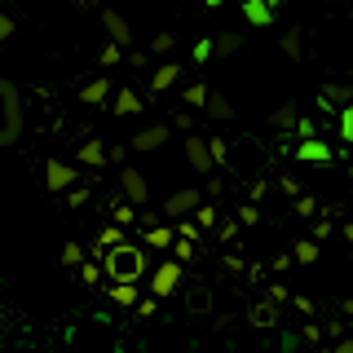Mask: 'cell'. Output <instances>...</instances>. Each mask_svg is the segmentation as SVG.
I'll return each instance as SVG.
<instances>
[{
    "instance_id": "1",
    "label": "cell",
    "mask_w": 353,
    "mask_h": 353,
    "mask_svg": "<svg viewBox=\"0 0 353 353\" xmlns=\"http://www.w3.org/2000/svg\"><path fill=\"white\" fill-rule=\"evenodd\" d=\"M102 274L110 283H137L141 274H146V256H141V248H132V243H115L110 252H102Z\"/></svg>"
},
{
    "instance_id": "2",
    "label": "cell",
    "mask_w": 353,
    "mask_h": 353,
    "mask_svg": "<svg viewBox=\"0 0 353 353\" xmlns=\"http://www.w3.org/2000/svg\"><path fill=\"white\" fill-rule=\"evenodd\" d=\"M18 137H22V93L14 80L0 75V150L14 146Z\"/></svg>"
},
{
    "instance_id": "3",
    "label": "cell",
    "mask_w": 353,
    "mask_h": 353,
    "mask_svg": "<svg viewBox=\"0 0 353 353\" xmlns=\"http://www.w3.org/2000/svg\"><path fill=\"white\" fill-rule=\"evenodd\" d=\"M225 168H234L239 176H261L265 172V150L252 137H239L234 146H230V154H225Z\"/></svg>"
},
{
    "instance_id": "4",
    "label": "cell",
    "mask_w": 353,
    "mask_h": 353,
    "mask_svg": "<svg viewBox=\"0 0 353 353\" xmlns=\"http://www.w3.org/2000/svg\"><path fill=\"white\" fill-rule=\"evenodd\" d=\"M199 208H203V194H199L194 185H185V190H176V194L163 199V216H172V221L190 216V212H199Z\"/></svg>"
},
{
    "instance_id": "5",
    "label": "cell",
    "mask_w": 353,
    "mask_h": 353,
    "mask_svg": "<svg viewBox=\"0 0 353 353\" xmlns=\"http://www.w3.org/2000/svg\"><path fill=\"white\" fill-rule=\"evenodd\" d=\"M176 287H181V261H163L159 270L150 274V292H154V301H159V296H172Z\"/></svg>"
},
{
    "instance_id": "6",
    "label": "cell",
    "mask_w": 353,
    "mask_h": 353,
    "mask_svg": "<svg viewBox=\"0 0 353 353\" xmlns=\"http://www.w3.org/2000/svg\"><path fill=\"white\" fill-rule=\"evenodd\" d=\"M119 190H124V199L132 208H146L150 203V185H146V176H141L137 168H124L119 172Z\"/></svg>"
},
{
    "instance_id": "7",
    "label": "cell",
    "mask_w": 353,
    "mask_h": 353,
    "mask_svg": "<svg viewBox=\"0 0 353 353\" xmlns=\"http://www.w3.org/2000/svg\"><path fill=\"white\" fill-rule=\"evenodd\" d=\"M75 172L71 163H62V159H49L44 163V185H49V190H66V185H75Z\"/></svg>"
},
{
    "instance_id": "8",
    "label": "cell",
    "mask_w": 353,
    "mask_h": 353,
    "mask_svg": "<svg viewBox=\"0 0 353 353\" xmlns=\"http://www.w3.org/2000/svg\"><path fill=\"white\" fill-rule=\"evenodd\" d=\"M185 159L194 172H212V146L203 137H185Z\"/></svg>"
},
{
    "instance_id": "9",
    "label": "cell",
    "mask_w": 353,
    "mask_h": 353,
    "mask_svg": "<svg viewBox=\"0 0 353 353\" xmlns=\"http://www.w3.org/2000/svg\"><path fill=\"white\" fill-rule=\"evenodd\" d=\"M296 159H301V163H331V146L318 141V137H309V141L296 146Z\"/></svg>"
},
{
    "instance_id": "10",
    "label": "cell",
    "mask_w": 353,
    "mask_h": 353,
    "mask_svg": "<svg viewBox=\"0 0 353 353\" xmlns=\"http://www.w3.org/2000/svg\"><path fill=\"white\" fill-rule=\"evenodd\" d=\"M163 141H168V124H154V128H141L137 137H132V150L146 154V150H159Z\"/></svg>"
},
{
    "instance_id": "11",
    "label": "cell",
    "mask_w": 353,
    "mask_h": 353,
    "mask_svg": "<svg viewBox=\"0 0 353 353\" xmlns=\"http://www.w3.org/2000/svg\"><path fill=\"white\" fill-rule=\"evenodd\" d=\"M102 22H106V31H110V40H115V44H128V40H132V31H128V18H124V14L106 9V14H102Z\"/></svg>"
},
{
    "instance_id": "12",
    "label": "cell",
    "mask_w": 353,
    "mask_h": 353,
    "mask_svg": "<svg viewBox=\"0 0 353 353\" xmlns=\"http://www.w3.org/2000/svg\"><path fill=\"white\" fill-rule=\"evenodd\" d=\"M243 18H248L252 27H270V22H274V9L265 5V0H243Z\"/></svg>"
},
{
    "instance_id": "13",
    "label": "cell",
    "mask_w": 353,
    "mask_h": 353,
    "mask_svg": "<svg viewBox=\"0 0 353 353\" xmlns=\"http://www.w3.org/2000/svg\"><path fill=\"white\" fill-rule=\"evenodd\" d=\"M323 102L327 106H353V84H323Z\"/></svg>"
},
{
    "instance_id": "14",
    "label": "cell",
    "mask_w": 353,
    "mask_h": 353,
    "mask_svg": "<svg viewBox=\"0 0 353 353\" xmlns=\"http://www.w3.org/2000/svg\"><path fill=\"white\" fill-rule=\"evenodd\" d=\"M185 309H190V314H208V309H212V292H208V287H190V292H185Z\"/></svg>"
},
{
    "instance_id": "15",
    "label": "cell",
    "mask_w": 353,
    "mask_h": 353,
    "mask_svg": "<svg viewBox=\"0 0 353 353\" xmlns=\"http://www.w3.org/2000/svg\"><path fill=\"white\" fill-rule=\"evenodd\" d=\"M279 49L287 53V58H305V36H301V31H283V40H279Z\"/></svg>"
},
{
    "instance_id": "16",
    "label": "cell",
    "mask_w": 353,
    "mask_h": 353,
    "mask_svg": "<svg viewBox=\"0 0 353 353\" xmlns=\"http://www.w3.org/2000/svg\"><path fill=\"white\" fill-rule=\"evenodd\" d=\"M80 163L102 168V163H106V146H102V141H84V146H80Z\"/></svg>"
},
{
    "instance_id": "17",
    "label": "cell",
    "mask_w": 353,
    "mask_h": 353,
    "mask_svg": "<svg viewBox=\"0 0 353 353\" xmlns=\"http://www.w3.org/2000/svg\"><path fill=\"white\" fill-rule=\"evenodd\" d=\"M176 75H181V66L163 62L159 71H154V80H150V88H154V93H163V88H172V84H176Z\"/></svg>"
},
{
    "instance_id": "18",
    "label": "cell",
    "mask_w": 353,
    "mask_h": 353,
    "mask_svg": "<svg viewBox=\"0 0 353 353\" xmlns=\"http://www.w3.org/2000/svg\"><path fill=\"white\" fill-rule=\"evenodd\" d=\"M141 110V97L132 93V88H119L115 93V115H137Z\"/></svg>"
},
{
    "instance_id": "19",
    "label": "cell",
    "mask_w": 353,
    "mask_h": 353,
    "mask_svg": "<svg viewBox=\"0 0 353 353\" xmlns=\"http://www.w3.org/2000/svg\"><path fill=\"white\" fill-rule=\"evenodd\" d=\"M270 124H274V128H296V124H301V115H296V102H283V106L270 115Z\"/></svg>"
},
{
    "instance_id": "20",
    "label": "cell",
    "mask_w": 353,
    "mask_h": 353,
    "mask_svg": "<svg viewBox=\"0 0 353 353\" xmlns=\"http://www.w3.org/2000/svg\"><path fill=\"white\" fill-rule=\"evenodd\" d=\"M106 93H110V84H106V80H93V84L80 88V102H84V106H97V102H106Z\"/></svg>"
},
{
    "instance_id": "21",
    "label": "cell",
    "mask_w": 353,
    "mask_h": 353,
    "mask_svg": "<svg viewBox=\"0 0 353 353\" xmlns=\"http://www.w3.org/2000/svg\"><path fill=\"white\" fill-rule=\"evenodd\" d=\"M212 44H216V53H221V58H230V53H239V49H243V36H239V31H221V36H216Z\"/></svg>"
},
{
    "instance_id": "22",
    "label": "cell",
    "mask_w": 353,
    "mask_h": 353,
    "mask_svg": "<svg viewBox=\"0 0 353 353\" xmlns=\"http://www.w3.org/2000/svg\"><path fill=\"white\" fill-rule=\"evenodd\" d=\"M252 327H274V323H279V309H274V305H252Z\"/></svg>"
},
{
    "instance_id": "23",
    "label": "cell",
    "mask_w": 353,
    "mask_h": 353,
    "mask_svg": "<svg viewBox=\"0 0 353 353\" xmlns=\"http://www.w3.org/2000/svg\"><path fill=\"white\" fill-rule=\"evenodd\" d=\"M110 296H115V305L137 309V283H119V287H110Z\"/></svg>"
},
{
    "instance_id": "24",
    "label": "cell",
    "mask_w": 353,
    "mask_h": 353,
    "mask_svg": "<svg viewBox=\"0 0 353 353\" xmlns=\"http://www.w3.org/2000/svg\"><path fill=\"white\" fill-rule=\"evenodd\" d=\"M208 115H212V119H234V106H230L225 97L212 93V97H208Z\"/></svg>"
},
{
    "instance_id": "25",
    "label": "cell",
    "mask_w": 353,
    "mask_h": 353,
    "mask_svg": "<svg viewBox=\"0 0 353 353\" xmlns=\"http://www.w3.org/2000/svg\"><path fill=\"white\" fill-rule=\"evenodd\" d=\"M292 256L301 261V265H314V261H318V243H314V239H301V243H296V252H292Z\"/></svg>"
},
{
    "instance_id": "26",
    "label": "cell",
    "mask_w": 353,
    "mask_h": 353,
    "mask_svg": "<svg viewBox=\"0 0 353 353\" xmlns=\"http://www.w3.org/2000/svg\"><path fill=\"white\" fill-rule=\"evenodd\" d=\"M172 243H176V239H172L168 225H154V230H150V248H172Z\"/></svg>"
},
{
    "instance_id": "27",
    "label": "cell",
    "mask_w": 353,
    "mask_h": 353,
    "mask_svg": "<svg viewBox=\"0 0 353 353\" xmlns=\"http://www.w3.org/2000/svg\"><path fill=\"white\" fill-rule=\"evenodd\" d=\"M208 97H212L208 84H190V88H185V102H190V106H208Z\"/></svg>"
},
{
    "instance_id": "28",
    "label": "cell",
    "mask_w": 353,
    "mask_h": 353,
    "mask_svg": "<svg viewBox=\"0 0 353 353\" xmlns=\"http://www.w3.org/2000/svg\"><path fill=\"white\" fill-rule=\"evenodd\" d=\"M62 265H71V270L84 265V248H80V243H66V248H62Z\"/></svg>"
},
{
    "instance_id": "29",
    "label": "cell",
    "mask_w": 353,
    "mask_h": 353,
    "mask_svg": "<svg viewBox=\"0 0 353 353\" xmlns=\"http://www.w3.org/2000/svg\"><path fill=\"white\" fill-rule=\"evenodd\" d=\"M340 137H345V141H353V106H345V110H340Z\"/></svg>"
},
{
    "instance_id": "30",
    "label": "cell",
    "mask_w": 353,
    "mask_h": 353,
    "mask_svg": "<svg viewBox=\"0 0 353 353\" xmlns=\"http://www.w3.org/2000/svg\"><path fill=\"white\" fill-rule=\"evenodd\" d=\"M212 53H216V44H212V40H199V44H194V62H208Z\"/></svg>"
},
{
    "instance_id": "31",
    "label": "cell",
    "mask_w": 353,
    "mask_h": 353,
    "mask_svg": "<svg viewBox=\"0 0 353 353\" xmlns=\"http://www.w3.org/2000/svg\"><path fill=\"white\" fill-rule=\"evenodd\" d=\"M194 225H216V208H199V212H194Z\"/></svg>"
},
{
    "instance_id": "32",
    "label": "cell",
    "mask_w": 353,
    "mask_h": 353,
    "mask_svg": "<svg viewBox=\"0 0 353 353\" xmlns=\"http://www.w3.org/2000/svg\"><path fill=\"white\" fill-rule=\"evenodd\" d=\"M176 239L194 243V239H199V225H190V221H181V225H176Z\"/></svg>"
},
{
    "instance_id": "33",
    "label": "cell",
    "mask_w": 353,
    "mask_h": 353,
    "mask_svg": "<svg viewBox=\"0 0 353 353\" xmlns=\"http://www.w3.org/2000/svg\"><path fill=\"white\" fill-rule=\"evenodd\" d=\"M97 58H102V66H115V62H119V44H106Z\"/></svg>"
},
{
    "instance_id": "34",
    "label": "cell",
    "mask_w": 353,
    "mask_h": 353,
    "mask_svg": "<svg viewBox=\"0 0 353 353\" xmlns=\"http://www.w3.org/2000/svg\"><path fill=\"white\" fill-rule=\"evenodd\" d=\"M9 36H14V18H9L5 9H0V44H5Z\"/></svg>"
},
{
    "instance_id": "35",
    "label": "cell",
    "mask_w": 353,
    "mask_h": 353,
    "mask_svg": "<svg viewBox=\"0 0 353 353\" xmlns=\"http://www.w3.org/2000/svg\"><path fill=\"white\" fill-rule=\"evenodd\" d=\"M172 252H176V261H190V256H194V243H185V239H176V248H172Z\"/></svg>"
},
{
    "instance_id": "36",
    "label": "cell",
    "mask_w": 353,
    "mask_h": 353,
    "mask_svg": "<svg viewBox=\"0 0 353 353\" xmlns=\"http://www.w3.org/2000/svg\"><path fill=\"white\" fill-rule=\"evenodd\" d=\"M80 279L84 283H97V279H102V265H80Z\"/></svg>"
},
{
    "instance_id": "37",
    "label": "cell",
    "mask_w": 353,
    "mask_h": 353,
    "mask_svg": "<svg viewBox=\"0 0 353 353\" xmlns=\"http://www.w3.org/2000/svg\"><path fill=\"white\" fill-rule=\"evenodd\" d=\"M172 49V36H154V53H168Z\"/></svg>"
},
{
    "instance_id": "38",
    "label": "cell",
    "mask_w": 353,
    "mask_h": 353,
    "mask_svg": "<svg viewBox=\"0 0 353 353\" xmlns=\"http://www.w3.org/2000/svg\"><path fill=\"white\" fill-rule=\"evenodd\" d=\"M137 314H141V318H150V314H154V296H150V301H137Z\"/></svg>"
},
{
    "instance_id": "39",
    "label": "cell",
    "mask_w": 353,
    "mask_h": 353,
    "mask_svg": "<svg viewBox=\"0 0 353 353\" xmlns=\"http://www.w3.org/2000/svg\"><path fill=\"white\" fill-rule=\"evenodd\" d=\"M336 353H353V340H340V345H336Z\"/></svg>"
},
{
    "instance_id": "40",
    "label": "cell",
    "mask_w": 353,
    "mask_h": 353,
    "mask_svg": "<svg viewBox=\"0 0 353 353\" xmlns=\"http://www.w3.org/2000/svg\"><path fill=\"white\" fill-rule=\"evenodd\" d=\"M9 353H40V349H31V345H18V349H9Z\"/></svg>"
},
{
    "instance_id": "41",
    "label": "cell",
    "mask_w": 353,
    "mask_h": 353,
    "mask_svg": "<svg viewBox=\"0 0 353 353\" xmlns=\"http://www.w3.org/2000/svg\"><path fill=\"white\" fill-rule=\"evenodd\" d=\"M203 5H208V9H216V5H225V0H203Z\"/></svg>"
},
{
    "instance_id": "42",
    "label": "cell",
    "mask_w": 353,
    "mask_h": 353,
    "mask_svg": "<svg viewBox=\"0 0 353 353\" xmlns=\"http://www.w3.org/2000/svg\"><path fill=\"white\" fill-rule=\"evenodd\" d=\"M327 5H336V9H340V5H353V0H327Z\"/></svg>"
},
{
    "instance_id": "43",
    "label": "cell",
    "mask_w": 353,
    "mask_h": 353,
    "mask_svg": "<svg viewBox=\"0 0 353 353\" xmlns=\"http://www.w3.org/2000/svg\"><path fill=\"white\" fill-rule=\"evenodd\" d=\"M265 5H270V9H279V5H283V0H265Z\"/></svg>"
},
{
    "instance_id": "44",
    "label": "cell",
    "mask_w": 353,
    "mask_h": 353,
    "mask_svg": "<svg viewBox=\"0 0 353 353\" xmlns=\"http://www.w3.org/2000/svg\"><path fill=\"white\" fill-rule=\"evenodd\" d=\"M349 261H353V256H349Z\"/></svg>"
}]
</instances>
